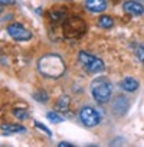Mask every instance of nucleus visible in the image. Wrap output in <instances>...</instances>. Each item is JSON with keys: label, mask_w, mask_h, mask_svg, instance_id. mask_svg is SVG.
<instances>
[{"label": "nucleus", "mask_w": 144, "mask_h": 147, "mask_svg": "<svg viewBox=\"0 0 144 147\" xmlns=\"http://www.w3.org/2000/svg\"><path fill=\"white\" fill-rule=\"evenodd\" d=\"M112 25H114V20L110 16H101L98 20V26L102 29H110V28H112Z\"/></svg>", "instance_id": "obj_12"}, {"label": "nucleus", "mask_w": 144, "mask_h": 147, "mask_svg": "<svg viewBox=\"0 0 144 147\" xmlns=\"http://www.w3.org/2000/svg\"><path fill=\"white\" fill-rule=\"evenodd\" d=\"M46 117L49 118V121H52V123H55V124H59V123L63 121V117H62V115H59V114H56V113H52V111H49V113L46 114Z\"/></svg>", "instance_id": "obj_14"}, {"label": "nucleus", "mask_w": 144, "mask_h": 147, "mask_svg": "<svg viewBox=\"0 0 144 147\" xmlns=\"http://www.w3.org/2000/svg\"><path fill=\"white\" fill-rule=\"evenodd\" d=\"M120 87L124 91H127V92H134L138 88V81L135 78H133V77H127V78H124L120 82Z\"/></svg>", "instance_id": "obj_10"}, {"label": "nucleus", "mask_w": 144, "mask_h": 147, "mask_svg": "<svg viewBox=\"0 0 144 147\" xmlns=\"http://www.w3.org/2000/svg\"><path fill=\"white\" fill-rule=\"evenodd\" d=\"M78 59L84 65V68H87L92 74H98V72H102L105 69V65L100 58H97V56H94V55H91L85 51L78 53Z\"/></svg>", "instance_id": "obj_4"}, {"label": "nucleus", "mask_w": 144, "mask_h": 147, "mask_svg": "<svg viewBox=\"0 0 144 147\" xmlns=\"http://www.w3.org/2000/svg\"><path fill=\"white\" fill-rule=\"evenodd\" d=\"M2 133L3 134H13V133H25V127L19 125V124H7L2 127Z\"/></svg>", "instance_id": "obj_11"}, {"label": "nucleus", "mask_w": 144, "mask_h": 147, "mask_svg": "<svg viewBox=\"0 0 144 147\" xmlns=\"http://www.w3.org/2000/svg\"><path fill=\"white\" fill-rule=\"evenodd\" d=\"M15 0H2V5H13Z\"/></svg>", "instance_id": "obj_20"}, {"label": "nucleus", "mask_w": 144, "mask_h": 147, "mask_svg": "<svg viewBox=\"0 0 144 147\" xmlns=\"http://www.w3.org/2000/svg\"><path fill=\"white\" fill-rule=\"evenodd\" d=\"M35 125H36V128H39V130H42V131H45L48 136H52V131L45 125V124H42V123H39V121H35Z\"/></svg>", "instance_id": "obj_18"}, {"label": "nucleus", "mask_w": 144, "mask_h": 147, "mask_svg": "<svg viewBox=\"0 0 144 147\" xmlns=\"http://www.w3.org/2000/svg\"><path fill=\"white\" fill-rule=\"evenodd\" d=\"M13 114H15V117L16 118H19V120H25V118H28V111L26 110H23V108H15L13 110Z\"/></svg>", "instance_id": "obj_15"}, {"label": "nucleus", "mask_w": 144, "mask_h": 147, "mask_svg": "<svg viewBox=\"0 0 144 147\" xmlns=\"http://www.w3.org/2000/svg\"><path fill=\"white\" fill-rule=\"evenodd\" d=\"M85 7L92 13H100L105 10L107 2L105 0H85Z\"/></svg>", "instance_id": "obj_8"}, {"label": "nucleus", "mask_w": 144, "mask_h": 147, "mask_svg": "<svg viewBox=\"0 0 144 147\" xmlns=\"http://www.w3.org/2000/svg\"><path fill=\"white\" fill-rule=\"evenodd\" d=\"M79 120L85 127H95L100 124L101 117L92 107H82L79 111Z\"/></svg>", "instance_id": "obj_5"}, {"label": "nucleus", "mask_w": 144, "mask_h": 147, "mask_svg": "<svg viewBox=\"0 0 144 147\" xmlns=\"http://www.w3.org/2000/svg\"><path fill=\"white\" fill-rule=\"evenodd\" d=\"M33 97H35L36 101H40V102H46V101L49 100V97H48V94H46L45 91H39V92H36Z\"/></svg>", "instance_id": "obj_16"}, {"label": "nucleus", "mask_w": 144, "mask_h": 147, "mask_svg": "<svg viewBox=\"0 0 144 147\" xmlns=\"http://www.w3.org/2000/svg\"><path fill=\"white\" fill-rule=\"evenodd\" d=\"M38 69L42 75L48 78H59L65 72V62L56 53H48L38 62Z\"/></svg>", "instance_id": "obj_1"}, {"label": "nucleus", "mask_w": 144, "mask_h": 147, "mask_svg": "<svg viewBox=\"0 0 144 147\" xmlns=\"http://www.w3.org/2000/svg\"><path fill=\"white\" fill-rule=\"evenodd\" d=\"M112 108H114V113H115L117 115L125 114V111L128 110V100H127L125 97H121V95L117 97V100L114 101Z\"/></svg>", "instance_id": "obj_9"}, {"label": "nucleus", "mask_w": 144, "mask_h": 147, "mask_svg": "<svg viewBox=\"0 0 144 147\" xmlns=\"http://www.w3.org/2000/svg\"><path fill=\"white\" fill-rule=\"evenodd\" d=\"M122 9H124V12H127L128 15H133V16H141L144 13V6L140 5L138 2H134V0L124 2Z\"/></svg>", "instance_id": "obj_7"}, {"label": "nucleus", "mask_w": 144, "mask_h": 147, "mask_svg": "<svg viewBox=\"0 0 144 147\" xmlns=\"http://www.w3.org/2000/svg\"><path fill=\"white\" fill-rule=\"evenodd\" d=\"M62 30L65 38H79L85 33L87 25L81 18H69L63 22Z\"/></svg>", "instance_id": "obj_3"}, {"label": "nucleus", "mask_w": 144, "mask_h": 147, "mask_svg": "<svg viewBox=\"0 0 144 147\" xmlns=\"http://www.w3.org/2000/svg\"><path fill=\"white\" fill-rule=\"evenodd\" d=\"M135 53H137V58H138V61L144 63V43H141V45L137 48Z\"/></svg>", "instance_id": "obj_17"}, {"label": "nucleus", "mask_w": 144, "mask_h": 147, "mask_svg": "<svg viewBox=\"0 0 144 147\" xmlns=\"http://www.w3.org/2000/svg\"><path fill=\"white\" fill-rule=\"evenodd\" d=\"M72 144L71 143H68V141H61L59 143V147H71Z\"/></svg>", "instance_id": "obj_19"}, {"label": "nucleus", "mask_w": 144, "mask_h": 147, "mask_svg": "<svg viewBox=\"0 0 144 147\" xmlns=\"http://www.w3.org/2000/svg\"><path fill=\"white\" fill-rule=\"evenodd\" d=\"M7 33L16 40H29L32 38V32L28 30L20 23H12L7 26Z\"/></svg>", "instance_id": "obj_6"}, {"label": "nucleus", "mask_w": 144, "mask_h": 147, "mask_svg": "<svg viewBox=\"0 0 144 147\" xmlns=\"http://www.w3.org/2000/svg\"><path fill=\"white\" fill-rule=\"evenodd\" d=\"M111 92H112V87H111V82L107 78H97V80L92 81L91 94H92V97L97 102L104 104V102L110 101Z\"/></svg>", "instance_id": "obj_2"}, {"label": "nucleus", "mask_w": 144, "mask_h": 147, "mask_svg": "<svg viewBox=\"0 0 144 147\" xmlns=\"http://www.w3.org/2000/svg\"><path fill=\"white\" fill-rule=\"evenodd\" d=\"M68 107H69V97H66V95L61 97L58 100V102H56V108L61 110V111H66Z\"/></svg>", "instance_id": "obj_13"}]
</instances>
